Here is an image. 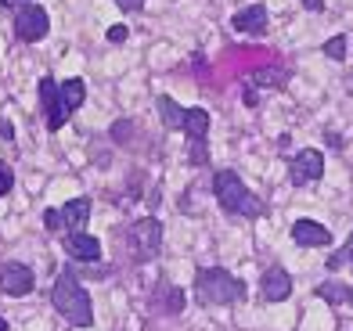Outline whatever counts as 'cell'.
I'll return each mask as SVG.
<instances>
[{"instance_id":"ffe728a7","label":"cell","mask_w":353,"mask_h":331,"mask_svg":"<svg viewBox=\"0 0 353 331\" xmlns=\"http://www.w3.org/2000/svg\"><path fill=\"white\" fill-rule=\"evenodd\" d=\"M346 36L339 33V36H328L325 40V47H321V51H325V58H332V61H346Z\"/></svg>"},{"instance_id":"277c9868","label":"cell","mask_w":353,"mask_h":331,"mask_svg":"<svg viewBox=\"0 0 353 331\" xmlns=\"http://www.w3.org/2000/svg\"><path fill=\"white\" fill-rule=\"evenodd\" d=\"M130 248L141 263H148L159 256V248H163V224H159L155 216H141L137 224L130 227Z\"/></svg>"},{"instance_id":"ac0fdd59","label":"cell","mask_w":353,"mask_h":331,"mask_svg":"<svg viewBox=\"0 0 353 331\" xmlns=\"http://www.w3.org/2000/svg\"><path fill=\"white\" fill-rule=\"evenodd\" d=\"M317 295L325 299V303H332V306H353V292L346 285H339V281H325V285H317Z\"/></svg>"},{"instance_id":"52a82bcc","label":"cell","mask_w":353,"mask_h":331,"mask_svg":"<svg viewBox=\"0 0 353 331\" xmlns=\"http://www.w3.org/2000/svg\"><path fill=\"white\" fill-rule=\"evenodd\" d=\"M33 285H37V277H33V270H29L26 263H19V259L0 263V292L4 295L22 299V295L33 292Z\"/></svg>"},{"instance_id":"484cf974","label":"cell","mask_w":353,"mask_h":331,"mask_svg":"<svg viewBox=\"0 0 353 331\" xmlns=\"http://www.w3.org/2000/svg\"><path fill=\"white\" fill-rule=\"evenodd\" d=\"M0 140H14V126L8 119H0Z\"/></svg>"},{"instance_id":"5b68a950","label":"cell","mask_w":353,"mask_h":331,"mask_svg":"<svg viewBox=\"0 0 353 331\" xmlns=\"http://www.w3.org/2000/svg\"><path fill=\"white\" fill-rule=\"evenodd\" d=\"M321 177H325V155H321L317 148H303L288 159V180H292L296 187L317 184Z\"/></svg>"},{"instance_id":"e0dca14e","label":"cell","mask_w":353,"mask_h":331,"mask_svg":"<svg viewBox=\"0 0 353 331\" xmlns=\"http://www.w3.org/2000/svg\"><path fill=\"white\" fill-rule=\"evenodd\" d=\"M252 87H267V90H281L288 87V69L285 65H267L252 76Z\"/></svg>"},{"instance_id":"4fadbf2b","label":"cell","mask_w":353,"mask_h":331,"mask_svg":"<svg viewBox=\"0 0 353 331\" xmlns=\"http://www.w3.org/2000/svg\"><path fill=\"white\" fill-rule=\"evenodd\" d=\"M58 216H61V227L72 231V234H79V231L87 227V220H90V198H72V202H65V209H61Z\"/></svg>"},{"instance_id":"9a60e30c","label":"cell","mask_w":353,"mask_h":331,"mask_svg":"<svg viewBox=\"0 0 353 331\" xmlns=\"http://www.w3.org/2000/svg\"><path fill=\"white\" fill-rule=\"evenodd\" d=\"M155 108H159V116H163V126H170V130H184V112L188 108H181L170 94H159Z\"/></svg>"},{"instance_id":"f546056e","label":"cell","mask_w":353,"mask_h":331,"mask_svg":"<svg viewBox=\"0 0 353 331\" xmlns=\"http://www.w3.org/2000/svg\"><path fill=\"white\" fill-rule=\"evenodd\" d=\"M0 4H4V8H14V11H19V8H26V4H29V0H0Z\"/></svg>"},{"instance_id":"30bf717a","label":"cell","mask_w":353,"mask_h":331,"mask_svg":"<svg viewBox=\"0 0 353 331\" xmlns=\"http://www.w3.org/2000/svg\"><path fill=\"white\" fill-rule=\"evenodd\" d=\"M292 242L299 248H325V245H332V231L325 224H317V220H296L292 224Z\"/></svg>"},{"instance_id":"d6986e66","label":"cell","mask_w":353,"mask_h":331,"mask_svg":"<svg viewBox=\"0 0 353 331\" xmlns=\"http://www.w3.org/2000/svg\"><path fill=\"white\" fill-rule=\"evenodd\" d=\"M346 263H353V231H350V238H346V245H343V248H335L332 256L325 259V266H328V270H343Z\"/></svg>"},{"instance_id":"1f68e13d","label":"cell","mask_w":353,"mask_h":331,"mask_svg":"<svg viewBox=\"0 0 353 331\" xmlns=\"http://www.w3.org/2000/svg\"><path fill=\"white\" fill-rule=\"evenodd\" d=\"M0 331H11V328H8V321H4V317H0Z\"/></svg>"},{"instance_id":"8992f818","label":"cell","mask_w":353,"mask_h":331,"mask_svg":"<svg viewBox=\"0 0 353 331\" xmlns=\"http://www.w3.org/2000/svg\"><path fill=\"white\" fill-rule=\"evenodd\" d=\"M14 33L26 43H40L51 33V19H47V11L40 4H26V8L14 11Z\"/></svg>"},{"instance_id":"7c38bea8","label":"cell","mask_w":353,"mask_h":331,"mask_svg":"<svg viewBox=\"0 0 353 331\" xmlns=\"http://www.w3.org/2000/svg\"><path fill=\"white\" fill-rule=\"evenodd\" d=\"M231 29H234V33H245V36H260L267 29V8L263 4H249L242 11H234Z\"/></svg>"},{"instance_id":"603a6c76","label":"cell","mask_w":353,"mask_h":331,"mask_svg":"<svg viewBox=\"0 0 353 331\" xmlns=\"http://www.w3.org/2000/svg\"><path fill=\"white\" fill-rule=\"evenodd\" d=\"M14 187V173H11V166L8 162H0V198H4L8 191Z\"/></svg>"},{"instance_id":"8fae6325","label":"cell","mask_w":353,"mask_h":331,"mask_svg":"<svg viewBox=\"0 0 353 331\" xmlns=\"http://www.w3.org/2000/svg\"><path fill=\"white\" fill-rule=\"evenodd\" d=\"M65 252H69V259H76V263H98L101 259V242L94 238V234H87V231H79V234H69L65 238Z\"/></svg>"},{"instance_id":"9c48e42d","label":"cell","mask_w":353,"mask_h":331,"mask_svg":"<svg viewBox=\"0 0 353 331\" xmlns=\"http://www.w3.org/2000/svg\"><path fill=\"white\" fill-rule=\"evenodd\" d=\"M260 295L267 299V303H285V299L292 295V274H288L285 266H270V270H263Z\"/></svg>"},{"instance_id":"44dd1931","label":"cell","mask_w":353,"mask_h":331,"mask_svg":"<svg viewBox=\"0 0 353 331\" xmlns=\"http://www.w3.org/2000/svg\"><path fill=\"white\" fill-rule=\"evenodd\" d=\"M188 159L195 162V166H205V162H210V148H205V140H191V151H188Z\"/></svg>"},{"instance_id":"2e32d148","label":"cell","mask_w":353,"mask_h":331,"mask_svg":"<svg viewBox=\"0 0 353 331\" xmlns=\"http://www.w3.org/2000/svg\"><path fill=\"white\" fill-rule=\"evenodd\" d=\"M184 134L191 140H205V134H210V112H205V108H188L184 112Z\"/></svg>"},{"instance_id":"5bb4252c","label":"cell","mask_w":353,"mask_h":331,"mask_svg":"<svg viewBox=\"0 0 353 331\" xmlns=\"http://www.w3.org/2000/svg\"><path fill=\"white\" fill-rule=\"evenodd\" d=\"M83 98H87V83L83 80H65V83H58V101H61V108L72 116L79 105H83Z\"/></svg>"},{"instance_id":"4316f807","label":"cell","mask_w":353,"mask_h":331,"mask_svg":"<svg viewBox=\"0 0 353 331\" xmlns=\"http://www.w3.org/2000/svg\"><path fill=\"white\" fill-rule=\"evenodd\" d=\"M116 4H119L123 11H141V8H144V0H116Z\"/></svg>"},{"instance_id":"83f0119b","label":"cell","mask_w":353,"mask_h":331,"mask_svg":"<svg viewBox=\"0 0 353 331\" xmlns=\"http://www.w3.org/2000/svg\"><path fill=\"white\" fill-rule=\"evenodd\" d=\"M242 98H245V105H256V101H260V94H256V87H245Z\"/></svg>"},{"instance_id":"7402d4cb","label":"cell","mask_w":353,"mask_h":331,"mask_svg":"<svg viewBox=\"0 0 353 331\" xmlns=\"http://www.w3.org/2000/svg\"><path fill=\"white\" fill-rule=\"evenodd\" d=\"M166 310L170 313H181L184 310V292L181 288H166Z\"/></svg>"},{"instance_id":"ba28073f","label":"cell","mask_w":353,"mask_h":331,"mask_svg":"<svg viewBox=\"0 0 353 331\" xmlns=\"http://www.w3.org/2000/svg\"><path fill=\"white\" fill-rule=\"evenodd\" d=\"M40 101H43V116H47V130L58 134L61 126L69 122V112L58 101V83L51 80V76H43V80H40Z\"/></svg>"},{"instance_id":"f1b7e54d","label":"cell","mask_w":353,"mask_h":331,"mask_svg":"<svg viewBox=\"0 0 353 331\" xmlns=\"http://www.w3.org/2000/svg\"><path fill=\"white\" fill-rule=\"evenodd\" d=\"M303 8L307 11H325V0H303Z\"/></svg>"},{"instance_id":"7a4b0ae2","label":"cell","mask_w":353,"mask_h":331,"mask_svg":"<svg viewBox=\"0 0 353 331\" xmlns=\"http://www.w3.org/2000/svg\"><path fill=\"white\" fill-rule=\"evenodd\" d=\"M195 299L199 306H231L245 299V281L223 266H205L195 274Z\"/></svg>"},{"instance_id":"cb8c5ba5","label":"cell","mask_w":353,"mask_h":331,"mask_svg":"<svg viewBox=\"0 0 353 331\" xmlns=\"http://www.w3.org/2000/svg\"><path fill=\"white\" fill-rule=\"evenodd\" d=\"M108 43H123L126 36H130V29H126V25H108Z\"/></svg>"},{"instance_id":"6da1fadb","label":"cell","mask_w":353,"mask_h":331,"mask_svg":"<svg viewBox=\"0 0 353 331\" xmlns=\"http://www.w3.org/2000/svg\"><path fill=\"white\" fill-rule=\"evenodd\" d=\"M51 303H54V310H58L72 328H90V324H94V303H90V292L83 288V281L72 274V266H65V270L54 277Z\"/></svg>"},{"instance_id":"d4e9b609","label":"cell","mask_w":353,"mask_h":331,"mask_svg":"<svg viewBox=\"0 0 353 331\" xmlns=\"http://www.w3.org/2000/svg\"><path fill=\"white\" fill-rule=\"evenodd\" d=\"M43 224H47V231H54V234H58V227H61L58 209H47V213H43Z\"/></svg>"},{"instance_id":"3957f363","label":"cell","mask_w":353,"mask_h":331,"mask_svg":"<svg viewBox=\"0 0 353 331\" xmlns=\"http://www.w3.org/2000/svg\"><path fill=\"white\" fill-rule=\"evenodd\" d=\"M213 195H216L220 206L228 213H234V216H245V220L263 216V202L249 191L245 180L238 177L234 169H220L216 173V177H213Z\"/></svg>"},{"instance_id":"4dcf8cb0","label":"cell","mask_w":353,"mask_h":331,"mask_svg":"<svg viewBox=\"0 0 353 331\" xmlns=\"http://www.w3.org/2000/svg\"><path fill=\"white\" fill-rule=\"evenodd\" d=\"M346 90H350V94H353V72H350V80H346Z\"/></svg>"}]
</instances>
